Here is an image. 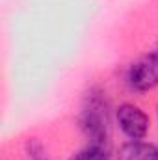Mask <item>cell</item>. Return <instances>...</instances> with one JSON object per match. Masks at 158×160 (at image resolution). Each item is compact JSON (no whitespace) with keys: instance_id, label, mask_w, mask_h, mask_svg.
<instances>
[{"instance_id":"cell-1","label":"cell","mask_w":158,"mask_h":160,"mask_svg":"<svg viewBox=\"0 0 158 160\" xmlns=\"http://www.w3.org/2000/svg\"><path fill=\"white\" fill-rule=\"evenodd\" d=\"M78 127L89 143L108 147L112 130V106L102 88L93 86L84 95L78 114Z\"/></svg>"},{"instance_id":"cell-2","label":"cell","mask_w":158,"mask_h":160,"mask_svg":"<svg viewBox=\"0 0 158 160\" xmlns=\"http://www.w3.org/2000/svg\"><path fill=\"white\" fill-rule=\"evenodd\" d=\"M126 84L136 93L153 91L158 86V56L156 52L141 56L126 71Z\"/></svg>"},{"instance_id":"cell-3","label":"cell","mask_w":158,"mask_h":160,"mask_svg":"<svg viewBox=\"0 0 158 160\" xmlns=\"http://www.w3.org/2000/svg\"><path fill=\"white\" fill-rule=\"evenodd\" d=\"M116 121L128 140H143L151 128L149 116L132 102H123L116 108Z\"/></svg>"},{"instance_id":"cell-4","label":"cell","mask_w":158,"mask_h":160,"mask_svg":"<svg viewBox=\"0 0 158 160\" xmlns=\"http://www.w3.org/2000/svg\"><path fill=\"white\" fill-rule=\"evenodd\" d=\"M116 160H158V147L145 140H128L117 149Z\"/></svg>"},{"instance_id":"cell-5","label":"cell","mask_w":158,"mask_h":160,"mask_svg":"<svg viewBox=\"0 0 158 160\" xmlns=\"http://www.w3.org/2000/svg\"><path fill=\"white\" fill-rule=\"evenodd\" d=\"M69 160H112V157H110V151H108L106 145L89 143L87 147H84L78 153H75Z\"/></svg>"},{"instance_id":"cell-6","label":"cell","mask_w":158,"mask_h":160,"mask_svg":"<svg viewBox=\"0 0 158 160\" xmlns=\"http://www.w3.org/2000/svg\"><path fill=\"white\" fill-rule=\"evenodd\" d=\"M24 151H26L28 160H48L47 153H45V147L37 138H28L24 143Z\"/></svg>"},{"instance_id":"cell-7","label":"cell","mask_w":158,"mask_h":160,"mask_svg":"<svg viewBox=\"0 0 158 160\" xmlns=\"http://www.w3.org/2000/svg\"><path fill=\"white\" fill-rule=\"evenodd\" d=\"M155 52H156V56H158V47H156V50H155Z\"/></svg>"},{"instance_id":"cell-8","label":"cell","mask_w":158,"mask_h":160,"mask_svg":"<svg viewBox=\"0 0 158 160\" xmlns=\"http://www.w3.org/2000/svg\"><path fill=\"white\" fill-rule=\"evenodd\" d=\"M156 116H158V106H156Z\"/></svg>"}]
</instances>
